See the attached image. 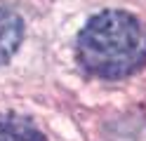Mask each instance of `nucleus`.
Instances as JSON below:
<instances>
[{
  "mask_svg": "<svg viewBox=\"0 0 146 141\" xmlns=\"http://www.w3.org/2000/svg\"><path fill=\"white\" fill-rule=\"evenodd\" d=\"M78 59L99 78H123L146 61V31L132 14L102 12L78 35Z\"/></svg>",
  "mask_w": 146,
  "mask_h": 141,
  "instance_id": "f257e3e1",
  "label": "nucleus"
},
{
  "mask_svg": "<svg viewBox=\"0 0 146 141\" xmlns=\"http://www.w3.org/2000/svg\"><path fill=\"white\" fill-rule=\"evenodd\" d=\"M21 42V19L0 7V64H5Z\"/></svg>",
  "mask_w": 146,
  "mask_h": 141,
  "instance_id": "f03ea898",
  "label": "nucleus"
},
{
  "mask_svg": "<svg viewBox=\"0 0 146 141\" xmlns=\"http://www.w3.org/2000/svg\"><path fill=\"white\" fill-rule=\"evenodd\" d=\"M0 141H45V136L31 120L7 115L0 118Z\"/></svg>",
  "mask_w": 146,
  "mask_h": 141,
  "instance_id": "7ed1b4c3",
  "label": "nucleus"
}]
</instances>
